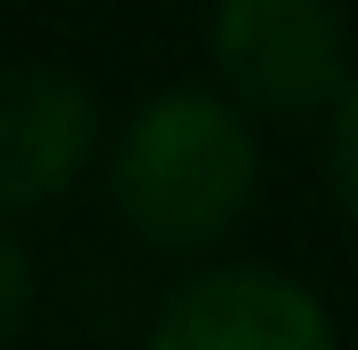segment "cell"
I'll return each instance as SVG.
<instances>
[{"label": "cell", "mask_w": 358, "mask_h": 350, "mask_svg": "<svg viewBox=\"0 0 358 350\" xmlns=\"http://www.w3.org/2000/svg\"><path fill=\"white\" fill-rule=\"evenodd\" d=\"M96 175L143 255L207 263L263 199V128L207 80H176L103 136Z\"/></svg>", "instance_id": "6da1fadb"}, {"label": "cell", "mask_w": 358, "mask_h": 350, "mask_svg": "<svg viewBox=\"0 0 358 350\" xmlns=\"http://www.w3.org/2000/svg\"><path fill=\"white\" fill-rule=\"evenodd\" d=\"M350 72L343 0H207V88L255 128H319Z\"/></svg>", "instance_id": "7a4b0ae2"}, {"label": "cell", "mask_w": 358, "mask_h": 350, "mask_svg": "<svg viewBox=\"0 0 358 350\" xmlns=\"http://www.w3.org/2000/svg\"><path fill=\"white\" fill-rule=\"evenodd\" d=\"M143 350H343V326L310 279L255 255H207L159 295Z\"/></svg>", "instance_id": "3957f363"}, {"label": "cell", "mask_w": 358, "mask_h": 350, "mask_svg": "<svg viewBox=\"0 0 358 350\" xmlns=\"http://www.w3.org/2000/svg\"><path fill=\"white\" fill-rule=\"evenodd\" d=\"M103 104L64 64H0V223L56 207L96 175Z\"/></svg>", "instance_id": "277c9868"}, {"label": "cell", "mask_w": 358, "mask_h": 350, "mask_svg": "<svg viewBox=\"0 0 358 350\" xmlns=\"http://www.w3.org/2000/svg\"><path fill=\"white\" fill-rule=\"evenodd\" d=\"M319 168H327L334 207L358 223V72L343 80V96L319 112Z\"/></svg>", "instance_id": "5b68a950"}, {"label": "cell", "mask_w": 358, "mask_h": 350, "mask_svg": "<svg viewBox=\"0 0 358 350\" xmlns=\"http://www.w3.org/2000/svg\"><path fill=\"white\" fill-rule=\"evenodd\" d=\"M32 302H40V263L16 239V223H0V350L32 326Z\"/></svg>", "instance_id": "8992f818"}]
</instances>
